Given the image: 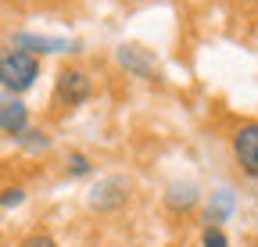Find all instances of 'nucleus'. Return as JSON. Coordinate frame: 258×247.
Segmentation results:
<instances>
[{
    "mask_svg": "<svg viewBox=\"0 0 258 247\" xmlns=\"http://www.w3.org/2000/svg\"><path fill=\"white\" fill-rule=\"evenodd\" d=\"M40 79V57H29L22 50H0V90L4 94H25Z\"/></svg>",
    "mask_w": 258,
    "mask_h": 247,
    "instance_id": "nucleus-1",
    "label": "nucleus"
},
{
    "mask_svg": "<svg viewBox=\"0 0 258 247\" xmlns=\"http://www.w3.org/2000/svg\"><path fill=\"white\" fill-rule=\"evenodd\" d=\"M93 97V79L83 68H61L54 83V101L61 108H79Z\"/></svg>",
    "mask_w": 258,
    "mask_h": 247,
    "instance_id": "nucleus-2",
    "label": "nucleus"
},
{
    "mask_svg": "<svg viewBox=\"0 0 258 247\" xmlns=\"http://www.w3.org/2000/svg\"><path fill=\"white\" fill-rule=\"evenodd\" d=\"M233 158H237L244 176L258 179V118L237 126V133H233Z\"/></svg>",
    "mask_w": 258,
    "mask_h": 247,
    "instance_id": "nucleus-3",
    "label": "nucleus"
},
{
    "mask_svg": "<svg viewBox=\"0 0 258 247\" xmlns=\"http://www.w3.org/2000/svg\"><path fill=\"white\" fill-rule=\"evenodd\" d=\"M11 50H22V54H29V57H40V54H69V50H76V43L61 40V36L15 33V36H11Z\"/></svg>",
    "mask_w": 258,
    "mask_h": 247,
    "instance_id": "nucleus-4",
    "label": "nucleus"
},
{
    "mask_svg": "<svg viewBox=\"0 0 258 247\" xmlns=\"http://www.w3.org/2000/svg\"><path fill=\"white\" fill-rule=\"evenodd\" d=\"M25 129H29V108H25V101L0 90V133L18 140Z\"/></svg>",
    "mask_w": 258,
    "mask_h": 247,
    "instance_id": "nucleus-5",
    "label": "nucleus"
},
{
    "mask_svg": "<svg viewBox=\"0 0 258 247\" xmlns=\"http://www.w3.org/2000/svg\"><path fill=\"white\" fill-rule=\"evenodd\" d=\"M125 197H129V183L122 176H108L90 190V208L93 211H111V208H122Z\"/></svg>",
    "mask_w": 258,
    "mask_h": 247,
    "instance_id": "nucleus-6",
    "label": "nucleus"
},
{
    "mask_svg": "<svg viewBox=\"0 0 258 247\" xmlns=\"http://www.w3.org/2000/svg\"><path fill=\"white\" fill-rule=\"evenodd\" d=\"M118 65H122L125 72L140 75V79H151V75H154V57H151V50H144V47H137V43H122V47H118Z\"/></svg>",
    "mask_w": 258,
    "mask_h": 247,
    "instance_id": "nucleus-7",
    "label": "nucleus"
},
{
    "mask_svg": "<svg viewBox=\"0 0 258 247\" xmlns=\"http://www.w3.org/2000/svg\"><path fill=\"white\" fill-rule=\"evenodd\" d=\"M198 201H201V194H198L194 183H172L169 194H165V204H169L172 211H190Z\"/></svg>",
    "mask_w": 258,
    "mask_h": 247,
    "instance_id": "nucleus-8",
    "label": "nucleus"
},
{
    "mask_svg": "<svg viewBox=\"0 0 258 247\" xmlns=\"http://www.w3.org/2000/svg\"><path fill=\"white\" fill-rule=\"evenodd\" d=\"M233 208H237L233 190H219V194H212V204H208V211H205V222H208V226L226 222V215H230Z\"/></svg>",
    "mask_w": 258,
    "mask_h": 247,
    "instance_id": "nucleus-9",
    "label": "nucleus"
},
{
    "mask_svg": "<svg viewBox=\"0 0 258 247\" xmlns=\"http://www.w3.org/2000/svg\"><path fill=\"white\" fill-rule=\"evenodd\" d=\"M18 143H22L25 150H47V147H50V136H47L43 129H25V133L18 136Z\"/></svg>",
    "mask_w": 258,
    "mask_h": 247,
    "instance_id": "nucleus-10",
    "label": "nucleus"
},
{
    "mask_svg": "<svg viewBox=\"0 0 258 247\" xmlns=\"http://www.w3.org/2000/svg\"><path fill=\"white\" fill-rule=\"evenodd\" d=\"M90 169H93V161L86 158L83 150H72L69 154V176H90Z\"/></svg>",
    "mask_w": 258,
    "mask_h": 247,
    "instance_id": "nucleus-11",
    "label": "nucleus"
},
{
    "mask_svg": "<svg viewBox=\"0 0 258 247\" xmlns=\"http://www.w3.org/2000/svg\"><path fill=\"white\" fill-rule=\"evenodd\" d=\"M25 201V187H4L0 190V208H18Z\"/></svg>",
    "mask_w": 258,
    "mask_h": 247,
    "instance_id": "nucleus-12",
    "label": "nucleus"
},
{
    "mask_svg": "<svg viewBox=\"0 0 258 247\" xmlns=\"http://www.w3.org/2000/svg\"><path fill=\"white\" fill-rule=\"evenodd\" d=\"M201 247H230V240H226V233H222L219 226H205Z\"/></svg>",
    "mask_w": 258,
    "mask_h": 247,
    "instance_id": "nucleus-13",
    "label": "nucleus"
},
{
    "mask_svg": "<svg viewBox=\"0 0 258 247\" xmlns=\"http://www.w3.org/2000/svg\"><path fill=\"white\" fill-rule=\"evenodd\" d=\"M18 247H57V243H54V236H47V233H32V236H25Z\"/></svg>",
    "mask_w": 258,
    "mask_h": 247,
    "instance_id": "nucleus-14",
    "label": "nucleus"
}]
</instances>
